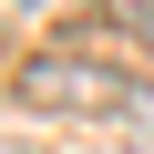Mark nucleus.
I'll return each mask as SVG.
<instances>
[{
    "instance_id": "1",
    "label": "nucleus",
    "mask_w": 154,
    "mask_h": 154,
    "mask_svg": "<svg viewBox=\"0 0 154 154\" xmlns=\"http://www.w3.org/2000/svg\"><path fill=\"white\" fill-rule=\"evenodd\" d=\"M21 103H41V113H123L134 103V72H113L93 51H31Z\"/></svg>"
},
{
    "instance_id": "2",
    "label": "nucleus",
    "mask_w": 154,
    "mask_h": 154,
    "mask_svg": "<svg viewBox=\"0 0 154 154\" xmlns=\"http://www.w3.org/2000/svg\"><path fill=\"white\" fill-rule=\"evenodd\" d=\"M113 11V31H134V41H154V0H103Z\"/></svg>"
}]
</instances>
